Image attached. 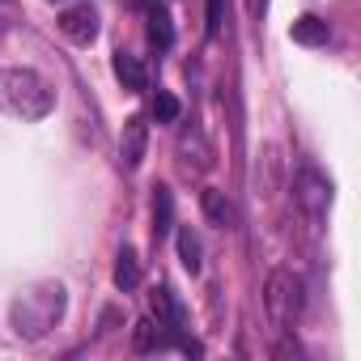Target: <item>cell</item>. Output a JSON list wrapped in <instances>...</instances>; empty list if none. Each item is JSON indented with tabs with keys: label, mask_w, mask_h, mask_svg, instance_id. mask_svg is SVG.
I'll return each instance as SVG.
<instances>
[{
	"label": "cell",
	"mask_w": 361,
	"mask_h": 361,
	"mask_svg": "<svg viewBox=\"0 0 361 361\" xmlns=\"http://www.w3.org/2000/svg\"><path fill=\"white\" fill-rule=\"evenodd\" d=\"M276 178H281V153H276V145H264L259 161H255V188L264 196H272L276 192Z\"/></svg>",
	"instance_id": "ba28073f"
},
{
	"label": "cell",
	"mask_w": 361,
	"mask_h": 361,
	"mask_svg": "<svg viewBox=\"0 0 361 361\" xmlns=\"http://www.w3.org/2000/svg\"><path fill=\"white\" fill-rule=\"evenodd\" d=\"M293 196H298V204H302V213L319 226L323 217H327V204H331V183L319 174V170H302L298 174V188H293Z\"/></svg>",
	"instance_id": "3957f363"
},
{
	"label": "cell",
	"mask_w": 361,
	"mask_h": 361,
	"mask_svg": "<svg viewBox=\"0 0 361 361\" xmlns=\"http://www.w3.org/2000/svg\"><path fill=\"white\" fill-rule=\"evenodd\" d=\"M132 344H136L140 353L157 348V344H161V340H157V323H153V319H136V323H132Z\"/></svg>",
	"instance_id": "9a60e30c"
},
{
	"label": "cell",
	"mask_w": 361,
	"mask_h": 361,
	"mask_svg": "<svg viewBox=\"0 0 361 361\" xmlns=\"http://www.w3.org/2000/svg\"><path fill=\"white\" fill-rule=\"evenodd\" d=\"M60 30H64V39H73V43H94L98 39V13L90 9V5H77V9H64L60 13Z\"/></svg>",
	"instance_id": "5b68a950"
},
{
	"label": "cell",
	"mask_w": 361,
	"mask_h": 361,
	"mask_svg": "<svg viewBox=\"0 0 361 361\" xmlns=\"http://www.w3.org/2000/svg\"><path fill=\"white\" fill-rule=\"evenodd\" d=\"M178 111H183V106H178V98H174V94H166V90H161V94L153 98V119H157V123H174V119H178Z\"/></svg>",
	"instance_id": "2e32d148"
},
{
	"label": "cell",
	"mask_w": 361,
	"mask_h": 361,
	"mask_svg": "<svg viewBox=\"0 0 361 361\" xmlns=\"http://www.w3.org/2000/svg\"><path fill=\"white\" fill-rule=\"evenodd\" d=\"M247 9H251V18H255V22H264V13H268V0H247Z\"/></svg>",
	"instance_id": "ac0fdd59"
},
{
	"label": "cell",
	"mask_w": 361,
	"mask_h": 361,
	"mask_svg": "<svg viewBox=\"0 0 361 361\" xmlns=\"http://www.w3.org/2000/svg\"><path fill=\"white\" fill-rule=\"evenodd\" d=\"M174 243H178V259H183V268L196 276V272H200V264H204V259H200L204 251H200V238H196V230H192V226H178Z\"/></svg>",
	"instance_id": "8fae6325"
},
{
	"label": "cell",
	"mask_w": 361,
	"mask_h": 361,
	"mask_svg": "<svg viewBox=\"0 0 361 361\" xmlns=\"http://www.w3.org/2000/svg\"><path fill=\"white\" fill-rule=\"evenodd\" d=\"M149 43H153L157 51H166V47L174 43V26H170V13H166L161 5H153V9H149Z\"/></svg>",
	"instance_id": "7c38bea8"
},
{
	"label": "cell",
	"mask_w": 361,
	"mask_h": 361,
	"mask_svg": "<svg viewBox=\"0 0 361 361\" xmlns=\"http://www.w3.org/2000/svg\"><path fill=\"white\" fill-rule=\"evenodd\" d=\"M0 102H5L13 115L22 119H47L51 106H56V90L43 73L35 68H5L0 73Z\"/></svg>",
	"instance_id": "6da1fadb"
},
{
	"label": "cell",
	"mask_w": 361,
	"mask_h": 361,
	"mask_svg": "<svg viewBox=\"0 0 361 361\" xmlns=\"http://www.w3.org/2000/svg\"><path fill=\"white\" fill-rule=\"evenodd\" d=\"M145 149H149V123H145L140 115H132V119L123 123V136H119V161H123L128 170H136V166L145 161Z\"/></svg>",
	"instance_id": "277c9868"
},
{
	"label": "cell",
	"mask_w": 361,
	"mask_h": 361,
	"mask_svg": "<svg viewBox=\"0 0 361 361\" xmlns=\"http://www.w3.org/2000/svg\"><path fill=\"white\" fill-rule=\"evenodd\" d=\"M115 77H119L123 90H132V94L149 90V73H145V64H140L136 56H128V51H115Z\"/></svg>",
	"instance_id": "9c48e42d"
},
{
	"label": "cell",
	"mask_w": 361,
	"mask_h": 361,
	"mask_svg": "<svg viewBox=\"0 0 361 361\" xmlns=\"http://www.w3.org/2000/svg\"><path fill=\"white\" fill-rule=\"evenodd\" d=\"M170 217H174L170 188H153V238H166L170 234Z\"/></svg>",
	"instance_id": "4fadbf2b"
},
{
	"label": "cell",
	"mask_w": 361,
	"mask_h": 361,
	"mask_svg": "<svg viewBox=\"0 0 361 361\" xmlns=\"http://www.w3.org/2000/svg\"><path fill=\"white\" fill-rule=\"evenodd\" d=\"M149 310H153L157 327H178V323H183V310H178V302H174V293L166 285L149 293Z\"/></svg>",
	"instance_id": "30bf717a"
},
{
	"label": "cell",
	"mask_w": 361,
	"mask_h": 361,
	"mask_svg": "<svg viewBox=\"0 0 361 361\" xmlns=\"http://www.w3.org/2000/svg\"><path fill=\"white\" fill-rule=\"evenodd\" d=\"M289 39L302 43V47H323V43L331 39V26H327L323 18H314V13H302V18L289 26Z\"/></svg>",
	"instance_id": "8992f818"
},
{
	"label": "cell",
	"mask_w": 361,
	"mask_h": 361,
	"mask_svg": "<svg viewBox=\"0 0 361 361\" xmlns=\"http://www.w3.org/2000/svg\"><path fill=\"white\" fill-rule=\"evenodd\" d=\"M115 285H119V289H136V285H140V259H136V251H132V247H123V251H119Z\"/></svg>",
	"instance_id": "5bb4252c"
},
{
	"label": "cell",
	"mask_w": 361,
	"mask_h": 361,
	"mask_svg": "<svg viewBox=\"0 0 361 361\" xmlns=\"http://www.w3.org/2000/svg\"><path fill=\"white\" fill-rule=\"evenodd\" d=\"M264 310L272 319V327H293L302 314V281L285 268H276L264 285Z\"/></svg>",
	"instance_id": "7a4b0ae2"
},
{
	"label": "cell",
	"mask_w": 361,
	"mask_h": 361,
	"mask_svg": "<svg viewBox=\"0 0 361 361\" xmlns=\"http://www.w3.org/2000/svg\"><path fill=\"white\" fill-rule=\"evenodd\" d=\"M200 209H204L209 226H217V230H230V226H234V204L226 200V192L204 188V192H200Z\"/></svg>",
	"instance_id": "52a82bcc"
},
{
	"label": "cell",
	"mask_w": 361,
	"mask_h": 361,
	"mask_svg": "<svg viewBox=\"0 0 361 361\" xmlns=\"http://www.w3.org/2000/svg\"><path fill=\"white\" fill-rule=\"evenodd\" d=\"M221 22H226V0H209V39H217L221 35Z\"/></svg>",
	"instance_id": "e0dca14e"
}]
</instances>
